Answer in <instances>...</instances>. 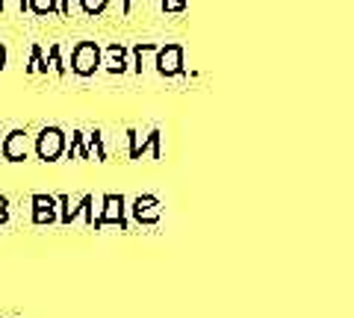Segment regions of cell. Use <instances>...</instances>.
Wrapping results in <instances>:
<instances>
[{
	"instance_id": "obj_12",
	"label": "cell",
	"mask_w": 354,
	"mask_h": 318,
	"mask_svg": "<svg viewBox=\"0 0 354 318\" xmlns=\"http://www.w3.org/2000/svg\"><path fill=\"white\" fill-rule=\"evenodd\" d=\"M27 3H30V12H36V15L59 12V0H27Z\"/></svg>"
},
{
	"instance_id": "obj_8",
	"label": "cell",
	"mask_w": 354,
	"mask_h": 318,
	"mask_svg": "<svg viewBox=\"0 0 354 318\" xmlns=\"http://www.w3.org/2000/svg\"><path fill=\"white\" fill-rule=\"evenodd\" d=\"M160 48L162 45H151V41H142V45L133 48V57H136L133 68H136V74L157 71V53H160Z\"/></svg>"
},
{
	"instance_id": "obj_4",
	"label": "cell",
	"mask_w": 354,
	"mask_h": 318,
	"mask_svg": "<svg viewBox=\"0 0 354 318\" xmlns=\"http://www.w3.org/2000/svg\"><path fill=\"white\" fill-rule=\"evenodd\" d=\"M101 203H104V210H101V215L95 218V230H97V227H104V224L127 227V221H124V210H127L124 195H104V197H101Z\"/></svg>"
},
{
	"instance_id": "obj_19",
	"label": "cell",
	"mask_w": 354,
	"mask_h": 318,
	"mask_svg": "<svg viewBox=\"0 0 354 318\" xmlns=\"http://www.w3.org/2000/svg\"><path fill=\"white\" fill-rule=\"evenodd\" d=\"M6 68V48H3V41H0V71Z\"/></svg>"
},
{
	"instance_id": "obj_16",
	"label": "cell",
	"mask_w": 354,
	"mask_h": 318,
	"mask_svg": "<svg viewBox=\"0 0 354 318\" xmlns=\"http://www.w3.org/2000/svg\"><path fill=\"white\" fill-rule=\"evenodd\" d=\"M59 45H50V50H48V59H50V71L53 74H65V65H62V57H59Z\"/></svg>"
},
{
	"instance_id": "obj_18",
	"label": "cell",
	"mask_w": 354,
	"mask_h": 318,
	"mask_svg": "<svg viewBox=\"0 0 354 318\" xmlns=\"http://www.w3.org/2000/svg\"><path fill=\"white\" fill-rule=\"evenodd\" d=\"M6 221H9V201L0 195V224H6Z\"/></svg>"
},
{
	"instance_id": "obj_14",
	"label": "cell",
	"mask_w": 354,
	"mask_h": 318,
	"mask_svg": "<svg viewBox=\"0 0 354 318\" xmlns=\"http://www.w3.org/2000/svg\"><path fill=\"white\" fill-rule=\"evenodd\" d=\"M24 9H30L27 0H0V12H6V15H18Z\"/></svg>"
},
{
	"instance_id": "obj_9",
	"label": "cell",
	"mask_w": 354,
	"mask_h": 318,
	"mask_svg": "<svg viewBox=\"0 0 354 318\" xmlns=\"http://www.w3.org/2000/svg\"><path fill=\"white\" fill-rule=\"evenodd\" d=\"M101 65H106L109 74H124L127 71V50L121 45H109L104 50V62Z\"/></svg>"
},
{
	"instance_id": "obj_10",
	"label": "cell",
	"mask_w": 354,
	"mask_h": 318,
	"mask_svg": "<svg viewBox=\"0 0 354 318\" xmlns=\"http://www.w3.org/2000/svg\"><path fill=\"white\" fill-rule=\"evenodd\" d=\"M65 157L68 159H74V157H80V159H88V150H86V136L77 130V133L71 136V145H68V150H65Z\"/></svg>"
},
{
	"instance_id": "obj_13",
	"label": "cell",
	"mask_w": 354,
	"mask_h": 318,
	"mask_svg": "<svg viewBox=\"0 0 354 318\" xmlns=\"http://www.w3.org/2000/svg\"><path fill=\"white\" fill-rule=\"evenodd\" d=\"M88 139V145H86V150H88V157H97V159H106V150H104V141H101V133H97V130H95V133H88L86 136Z\"/></svg>"
},
{
	"instance_id": "obj_20",
	"label": "cell",
	"mask_w": 354,
	"mask_h": 318,
	"mask_svg": "<svg viewBox=\"0 0 354 318\" xmlns=\"http://www.w3.org/2000/svg\"><path fill=\"white\" fill-rule=\"evenodd\" d=\"M130 12V0H121V15H127Z\"/></svg>"
},
{
	"instance_id": "obj_3",
	"label": "cell",
	"mask_w": 354,
	"mask_h": 318,
	"mask_svg": "<svg viewBox=\"0 0 354 318\" xmlns=\"http://www.w3.org/2000/svg\"><path fill=\"white\" fill-rule=\"evenodd\" d=\"M30 133L27 130H12V133L3 136V148H0V157L6 162H24L30 157Z\"/></svg>"
},
{
	"instance_id": "obj_1",
	"label": "cell",
	"mask_w": 354,
	"mask_h": 318,
	"mask_svg": "<svg viewBox=\"0 0 354 318\" xmlns=\"http://www.w3.org/2000/svg\"><path fill=\"white\" fill-rule=\"evenodd\" d=\"M32 148H36V157L41 162H57L65 150H68V136H65V130L59 127H41L36 141H32Z\"/></svg>"
},
{
	"instance_id": "obj_15",
	"label": "cell",
	"mask_w": 354,
	"mask_h": 318,
	"mask_svg": "<svg viewBox=\"0 0 354 318\" xmlns=\"http://www.w3.org/2000/svg\"><path fill=\"white\" fill-rule=\"evenodd\" d=\"M80 6H83L86 15H101L104 9L109 6V0H80Z\"/></svg>"
},
{
	"instance_id": "obj_7",
	"label": "cell",
	"mask_w": 354,
	"mask_h": 318,
	"mask_svg": "<svg viewBox=\"0 0 354 318\" xmlns=\"http://www.w3.org/2000/svg\"><path fill=\"white\" fill-rule=\"evenodd\" d=\"M130 212H133V218H136L139 224H157L160 215H162V206H160V201L153 195H139L136 201H133Z\"/></svg>"
},
{
	"instance_id": "obj_21",
	"label": "cell",
	"mask_w": 354,
	"mask_h": 318,
	"mask_svg": "<svg viewBox=\"0 0 354 318\" xmlns=\"http://www.w3.org/2000/svg\"><path fill=\"white\" fill-rule=\"evenodd\" d=\"M0 148H3V139H0Z\"/></svg>"
},
{
	"instance_id": "obj_6",
	"label": "cell",
	"mask_w": 354,
	"mask_h": 318,
	"mask_svg": "<svg viewBox=\"0 0 354 318\" xmlns=\"http://www.w3.org/2000/svg\"><path fill=\"white\" fill-rule=\"evenodd\" d=\"M157 71L162 77L183 74V48L180 45H162L157 53Z\"/></svg>"
},
{
	"instance_id": "obj_17",
	"label": "cell",
	"mask_w": 354,
	"mask_h": 318,
	"mask_svg": "<svg viewBox=\"0 0 354 318\" xmlns=\"http://www.w3.org/2000/svg\"><path fill=\"white\" fill-rule=\"evenodd\" d=\"M162 9H165V12H183L186 0H162Z\"/></svg>"
},
{
	"instance_id": "obj_5",
	"label": "cell",
	"mask_w": 354,
	"mask_h": 318,
	"mask_svg": "<svg viewBox=\"0 0 354 318\" xmlns=\"http://www.w3.org/2000/svg\"><path fill=\"white\" fill-rule=\"evenodd\" d=\"M32 224H53L59 221V201L53 195H32Z\"/></svg>"
},
{
	"instance_id": "obj_2",
	"label": "cell",
	"mask_w": 354,
	"mask_h": 318,
	"mask_svg": "<svg viewBox=\"0 0 354 318\" xmlns=\"http://www.w3.org/2000/svg\"><path fill=\"white\" fill-rule=\"evenodd\" d=\"M104 62V50L95 41H77L71 50V71L77 77H92Z\"/></svg>"
},
{
	"instance_id": "obj_11",
	"label": "cell",
	"mask_w": 354,
	"mask_h": 318,
	"mask_svg": "<svg viewBox=\"0 0 354 318\" xmlns=\"http://www.w3.org/2000/svg\"><path fill=\"white\" fill-rule=\"evenodd\" d=\"M27 71H30V74H48V71H50V65L44 62V53H41L39 45L30 50V65H27Z\"/></svg>"
}]
</instances>
